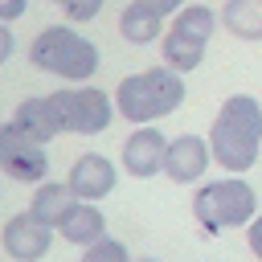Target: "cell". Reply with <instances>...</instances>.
Instances as JSON below:
<instances>
[{"label": "cell", "instance_id": "1", "mask_svg": "<svg viewBox=\"0 0 262 262\" xmlns=\"http://www.w3.org/2000/svg\"><path fill=\"white\" fill-rule=\"evenodd\" d=\"M209 147L217 168L246 176L262 156V98L229 94L217 106V119L209 127Z\"/></svg>", "mask_w": 262, "mask_h": 262}, {"label": "cell", "instance_id": "2", "mask_svg": "<svg viewBox=\"0 0 262 262\" xmlns=\"http://www.w3.org/2000/svg\"><path fill=\"white\" fill-rule=\"evenodd\" d=\"M184 102V74L172 66H151L139 74H127L115 86V111L127 123H160Z\"/></svg>", "mask_w": 262, "mask_h": 262}, {"label": "cell", "instance_id": "3", "mask_svg": "<svg viewBox=\"0 0 262 262\" xmlns=\"http://www.w3.org/2000/svg\"><path fill=\"white\" fill-rule=\"evenodd\" d=\"M192 217L196 225L217 237L221 229H237V225H250L258 217V192L254 184L242 176V172H229L225 180H209L196 188L192 196Z\"/></svg>", "mask_w": 262, "mask_h": 262}, {"label": "cell", "instance_id": "4", "mask_svg": "<svg viewBox=\"0 0 262 262\" xmlns=\"http://www.w3.org/2000/svg\"><path fill=\"white\" fill-rule=\"evenodd\" d=\"M29 61L53 78H66V82H90L98 74V45L90 37L74 33L70 25H49L33 37Z\"/></svg>", "mask_w": 262, "mask_h": 262}, {"label": "cell", "instance_id": "5", "mask_svg": "<svg viewBox=\"0 0 262 262\" xmlns=\"http://www.w3.org/2000/svg\"><path fill=\"white\" fill-rule=\"evenodd\" d=\"M53 106H57V119H61L66 135H98L119 115L115 94H106V90H98L90 82H74L66 90H53Z\"/></svg>", "mask_w": 262, "mask_h": 262}, {"label": "cell", "instance_id": "6", "mask_svg": "<svg viewBox=\"0 0 262 262\" xmlns=\"http://www.w3.org/2000/svg\"><path fill=\"white\" fill-rule=\"evenodd\" d=\"M0 176L16 184H41L49 176V151L20 123H0Z\"/></svg>", "mask_w": 262, "mask_h": 262}, {"label": "cell", "instance_id": "7", "mask_svg": "<svg viewBox=\"0 0 262 262\" xmlns=\"http://www.w3.org/2000/svg\"><path fill=\"white\" fill-rule=\"evenodd\" d=\"M53 225H45V221H37L29 209L25 213H12L8 221H4V229H0V246H4V254L12 258V262H41L45 254H49V246H53Z\"/></svg>", "mask_w": 262, "mask_h": 262}, {"label": "cell", "instance_id": "8", "mask_svg": "<svg viewBox=\"0 0 262 262\" xmlns=\"http://www.w3.org/2000/svg\"><path fill=\"white\" fill-rule=\"evenodd\" d=\"M164 151H168V139L156 123H139L127 139H123V172L135 176V180H151L164 172Z\"/></svg>", "mask_w": 262, "mask_h": 262}, {"label": "cell", "instance_id": "9", "mask_svg": "<svg viewBox=\"0 0 262 262\" xmlns=\"http://www.w3.org/2000/svg\"><path fill=\"white\" fill-rule=\"evenodd\" d=\"M209 164H213V147H209L205 135L184 131V135L168 139V151H164V176H168L172 184H196V180L209 172Z\"/></svg>", "mask_w": 262, "mask_h": 262}, {"label": "cell", "instance_id": "10", "mask_svg": "<svg viewBox=\"0 0 262 262\" xmlns=\"http://www.w3.org/2000/svg\"><path fill=\"white\" fill-rule=\"evenodd\" d=\"M66 184H70V192H74L78 201H102V196L115 192V184H119V168H115L106 156L86 151V156H78V160L70 164Z\"/></svg>", "mask_w": 262, "mask_h": 262}, {"label": "cell", "instance_id": "11", "mask_svg": "<svg viewBox=\"0 0 262 262\" xmlns=\"http://www.w3.org/2000/svg\"><path fill=\"white\" fill-rule=\"evenodd\" d=\"M57 233H61L70 246H82V250H86L90 242L106 237V217H102L98 201H74L70 213L57 221Z\"/></svg>", "mask_w": 262, "mask_h": 262}, {"label": "cell", "instance_id": "12", "mask_svg": "<svg viewBox=\"0 0 262 262\" xmlns=\"http://www.w3.org/2000/svg\"><path fill=\"white\" fill-rule=\"evenodd\" d=\"M119 37L127 45H151L164 37V12L151 0H131L119 12Z\"/></svg>", "mask_w": 262, "mask_h": 262}, {"label": "cell", "instance_id": "13", "mask_svg": "<svg viewBox=\"0 0 262 262\" xmlns=\"http://www.w3.org/2000/svg\"><path fill=\"white\" fill-rule=\"evenodd\" d=\"M12 123H20V127H25L33 139H41V143L66 135V131H61V119H57V106H53V94L20 98V106L12 111Z\"/></svg>", "mask_w": 262, "mask_h": 262}, {"label": "cell", "instance_id": "14", "mask_svg": "<svg viewBox=\"0 0 262 262\" xmlns=\"http://www.w3.org/2000/svg\"><path fill=\"white\" fill-rule=\"evenodd\" d=\"M205 49H209V41H201V37H192V33H184V29H164V37H160V57H164V66H172V70H180V74H192L201 61H205Z\"/></svg>", "mask_w": 262, "mask_h": 262}, {"label": "cell", "instance_id": "15", "mask_svg": "<svg viewBox=\"0 0 262 262\" xmlns=\"http://www.w3.org/2000/svg\"><path fill=\"white\" fill-rule=\"evenodd\" d=\"M78 196L70 192V184L66 180H41L37 188H33V201H29V213L37 217V221H45V225H53L57 229V221L70 213V205H74Z\"/></svg>", "mask_w": 262, "mask_h": 262}, {"label": "cell", "instance_id": "16", "mask_svg": "<svg viewBox=\"0 0 262 262\" xmlns=\"http://www.w3.org/2000/svg\"><path fill=\"white\" fill-rule=\"evenodd\" d=\"M221 29L237 41H262V0H225Z\"/></svg>", "mask_w": 262, "mask_h": 262}, {"label": "cell", "instance_id": "17", "mask_svg": "<svg viewBox=\"0 0 262 262\" xmlns=\"http://www.w3.org/2000/svg\"><path fill=\"white\" fill-rule=\"evenodd\" d=\"M217 20H221V12H213L209 4H180L172 12V29H184L192 37H201V41H209L217 33Z\"/></svg>", "mask_w": 262, "mask_h": 262}, {"label": "cell", "instance_id": "18", "mask_svg": "<svg viewBox=\"0 0 262 262\" xmlns=\"http://www.w3.org/2000/svg\"><path fill=\"white\" fill-rule=\"evenodd\" d=\"M82 258L86 262H131V254H127V246L119 242V237H98V242H90L86 250H82Z\"/></svg>", "mask_w": 262, "mask_h": 262}, {"label": "cell", "instance_id": "19", "mask_svg": "<svg viewBox=\"0 0 262 262\" xmlns=\"http://www.w3.org/2000/svg\"><path fill=\"white\" fill-rule=\"evenodd\" d=\"M57 4H61L66 20H74V25H86V20H94V16L102 12V4H106V0H57Z\"/></svg>", "mask_w": 262, "mask_h": 262}, {"label": "cell", "instance_id": "20", "mask_svg": "<svg viewBox=\"0 0 262 262\" xmlns=\"http://www.w3.org/2000/svg\"><path fill=\"white\" fill-rule=\"evenodd\" d=\"M246 246H250V254L262 262V213H258V217L246 225Z\"/></svg>", "mask_w": 262, "mask_h": 262}, {"label": "cell", "instance_id": "21", "mask_svg": "<svg viewBox=\"0 0 262 262\" xmlns=\"http://www.w3.org/2000/svg\"><path fill=\"white\" fill-rule=\"evenodd\" d=\"M25 12H29V0H0V20L12 25V20H20Z\"/></svg>", "mask_w": 262, "mask_h": 262}, {"label": "cell", "instance_id": "22", "mask_svg": "<svg viewBox=\"0 0 262 262\" xmlns=\"http://www.w3.org/2000/svg\"><path fill=\"white\" fill-rule=\"evenodd\" d=\"M12 49H16V37H12V29H8V20H0V66L12 57Z\"/></svg>", "mask_w": 262, "mask_h": 262}, {"label": "cell", "instance_id": "23", "mask_svg": "<svg viewBox=\"0 0 262 262\" xmlns=\"http://www.w3.org/2000/svg\"><path fill=\"white\" fill-rule=\"evenodd\" d=\"M151 4H156V8L164 12V16H172V12H176V8L184 4V0H151Z\"/></svg>", "mask_w": 262, "mask_h": 262}, {"label": "cell", "instance_id": "24", "mask_svg": "<svg viewBox=\"0 0 262 262\" xmlns=\"http://www.w3.org/2000/svg\"><path fill=\"white\" fill-rule=\"evenodd\" d=\"M139 262H156V258H139Z\"/></svg>", "mask_w": 262, "mask_h": 262}, {"label": "cell", "instance_id": "25", "mask_svg": "<svg viewBox=\"0 0 262 262\" xmlns=\"http://www.w3.org/2000/svg\"><path fill=\"white\" fill-rule=\"evenodd\" d=\"M78 262H86V258H78Z\"/></svg>", "mask_w": 262, "mask_h": 262}, {"label": "cell", "instance_id": "26", "mask_svg": "<svg viewBox=\"0 0 262 262\" xmlns=\"http://www.w3.org/2000/svg\"><path fill=\"white\" fill-rule=\"evenodd\" d=\"M53 4H57V0H53Z\"/></svg>", "mask_w": 262, "mask_h": 262}]
</instances>
